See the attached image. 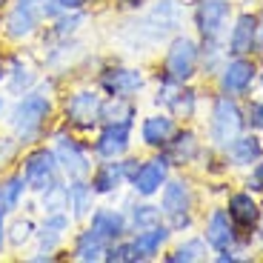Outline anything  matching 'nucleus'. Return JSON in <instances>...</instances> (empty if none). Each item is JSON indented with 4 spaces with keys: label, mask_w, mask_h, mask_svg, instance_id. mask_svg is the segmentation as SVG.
Masks as SVG:
<instances>
[{
    "label": "nucleus",
    "mask_w": 263,
    "mask_h": 263,
    "mask_svg": "<svg viewBox=\"0 0 263 263\" xmlns=\"http://www.w3.org/2000/svg\"><path fill=\"white\" fill-rule=\"evenodd\" d=\"M72 257L74 260H83V263H98V260L106 257V243L100 240V237H95L89 229H83L78 237H74Z\"/></svg>",
    "instance_id": "nucleus-30"
},
{
    "label": "nucleus",
    "mask_w": 263,
    "mask_h": 263,
    "mask_svg": "<svg viewBox=\"0 0 263 263\" xmlns=\"http://www.w3.org/2000/svg\"><path fill=\"white\" fill-rule=\"evenodd\" d=\"M226 212H229L232 223L237 226V232L243 237H252L257 232V226H260L263 220V206L257 203L255 192L249 189H240V192H232L229 197H226Z\"/></svg>",
    "instance_id": "nucleus-13"
},
{
    "label": "nucleus",
    "mask_w": 263,
    "mask_h": 263,
    "mask_svg": "<svg viewBox=\"0 0 263 263\" xmlns=\"http://www.w3.org/2000/svg\"><path fill=\"white\" fill-rule=\"evenodd\" d=\"M135 118H138L135 98L106 95L103 103H100V123H135Z\"/></svg>",
    "instance_id": "nucleus-25"
},
{
    "label": "nucleus",
    "mask_w": 263,
    "mask_h": 263,
    "mask_svg": "<svg viewBox=\"0 0 263 263\" xmlns=\"http://www.w3.org/2000/svg\"><path fill=\"white\" fill-rule=\"evenodd\" d=\"M232 20V0H195L192 6V23L197 29V37L226 40Z\"/></svg>",
    "instance_id": "nucleus-8"
},
{
    "label": "nucleus",
    "mask_w": 263,
    "mask_h": 263,
    "mask_svg": "<svg viewBox=\"0 0 263 263\" xmlns=\"http://www.w3.org/2000/svg\"><path fill=\"white\" fill-rule=\"evenodd\" d=\"M160 195V212H163V220L172 232H183L192 226L195 220V189H192V180L178 175L163 183V189L158 192Z\"/></svg>",
    "instance_id": "nucleus-3"
},
{
    "label": "nucleus",
    "mask_w": 263,
    "mask_h": 263,
    "mask_svg": "<svg viewBox=\"0 0 263 263\" xmlns=\"http://www.w3.org/2000/svg\"><path fill=\"white\" fill-rule=\"evenodd\" d=\"M223 158L229 166L237 169H249L257 160H263V140L257 132H240L235 140L223 149Z\"/></svg>",
    "instance_id": "nucleus-21"
},
{
    "label": "nucleus",
    "mask_w": 263,
    "mask_h": 263,
    "mask_svg": "<svg viewBox=\"0 0 263 263\" xmlns=\"http://www.w3.org/2000/svg\"><path fill=\"white\" fill-rule=\"evenodd\" d=\"M34 83H37V69H34L32 58H26V54H14L12 60H9V69H6V89L9 95H26L29 89H34Z\"/></svg>",
    "instance_id": "nucleus-23"
},
{
    "label": "nucleus",
    "mask_w": 263,
    "mask_h": 263,
    "mask_svg": "<svg viewBox=\"0 0 263 263\" xmlns=\"http://www.w3.org/2000/svg\"><path fill=\"white\" fill-rule=\"evenodd\" d=\"M172 237V229L163 223L152 226V229H143V232H132V263H146V260H155V257L163 252V246L169 243Z\"/></svg>",
    "instance_id": "nucleus-20"
},
{
    "label": "nucleus",
    "mask_w": 263,
    "mask_h": 263,
    "mask_svg": "<svg viewBox=\"0 0 263 263\" xmlns=\"http://www.w3.org/2000/svg\"><path fill=\"white\" fill-rule=\"evenodd\" d=\"M54 115L52 95H46V86L40 89H29L26 95H20L14 106L9 109V126H12L14 138L23 146H32L43 138L49 118Z\"/></svg>",
    "instance_id": "nucleus-1"
},
{
    "label": "nucleus",
    "mask_w": 263,
    "mask_h": 263,
    "mask_svg": "<svg viewBox=\"0 0 263 263\" xmlns=\"http://www.w3.org/2000/svg\"><path fill=\"white\" fill-rule=\"evenodd\" d=\"M126 217H129V232H143V229H152V226L163 223L160 206L149 203V197H146V203H132Z\"/></svg>",
    "instance_id": "nucleus-31"
},
{
    "label": "nucleus",
    "mask_w": 263,
    "mask_h": 263,
    "mask_svg": "<svg viewBox=\"0 0 263 263\" xmlns=\"http://www.w3.org/2000/svg\"><path fill=\"white\" fill-rule=\"evenodd\" d=\"M169 175H172V163L166 160V155L163 152H155L149 160H143L140 163V169H138V175L132 178V192L138 197H155L160 189H163V183L169 180Z\"/></svg>",
    "instance_id": "nucleus-15"
},
{
    "label": "nucleus",
    "mask_w": 263,
    "mask_h": 263,
    "mask_svg": "<svg viewBox=\"0 0 263 263\" xmlns=\"http://www.w3.org/2000/svg\"><path fill=\"white\" fill-rule=\"evenodd\" d=\"M255 34H257V12H237L232 17V26L226 32V54L243 58L255 54Z\"/></svg>",
    "instance_id": "nucleus-17"
},
{
    "label": "nucleus",
    "mask_w": 263,
    "mask_h": 263,
    "mask_svg": "<svg viewBox=\"0 0 263 263\" xmlns=\"http://www.w3.org/2000/svg\"><path fill=\"white\" fill-rule=\"evenodd\" d=\"M34 232H37V226L32 217H14L12 223H6V243L12 249H23L34 237Z\"/></svg>",
    "instance_id": "nucleus-34"
},
{
    "label": "nucleus",
    "mask_w": 263,
    "mask_h": 263,
    "mask_svg": "<svg viewBox=\"0 0 263 263\" xmlns=\"http://www.w3.org/2000/svg\"><path fill=\"white\" fill-rule=\"evenodd\" d=\"M143 86H146V72L140 66H106L98 74V89L103 95L135 98Z\"/></svg>",
    "instance_id": "nucleus-10"
},
{
    "label": "nucleus",
    "mask_w": 263,
    "mask_h": 263,
    "mask_svg": "<svg viewBox=\"0 0 263 263\" xmlns=\"http://www.w3.org/2000/svg\"><path fill=\"white\" fill-rule=\"evenodd\" d=\"M6 69H9V63H6V58L0 54V80H6Z\"/></svg>",
    "instance_id": "nucleus-42"
},
{
    "label": "nucleus",
    "mask_w": 263,
    "mask_h": 263,
    "mask_svg": "<svg viewBox=\"0 0 263 263\" xmlns=\"http://www.w3.org/2000/svg\"><path fill=\"white\" fill-rule=\"evenodd\" d=\"M132 129L135 123H103L98 138L92 143V152L98 160H115L123 158L132 146Z\"/></svg>",
    "instance_id": "nucleus-16"
},
{
    "label": "nucleus",
    "mask_w": 263,
    "mask_h": 263,
    "mask_svg": "<svg viewBox=\"0 0 263 263\" xmlns=\"http://www.w3.org/2000/svg\"><path fill=\"white\" fill-rule=\"evenodd\" d=\"M86 229L109 246V243H115V240H120V237L129 235V217H126L123 209H109V206H103V209H92V215H89V226H86Z\"/></svg>",
    "instance_id": "nucleus-19"
},
{
    "label": "nucleus",
    "mask_w": 263,
    "mask_h": 263,
    "mask_svg": "<svg viewBox=\"0 0 263 263\" xmlns=\"http://www.w3.org/2000/svg\"><path fill=\"white\" fill-rule=\"evenodd\" d=\"M20 149H23V143H20L14 135L12 138H0V169L9 166V163H14L17 155H20Z\"/></svg>",
    "instance_id": "nucleus-36"
},
{
    "label": "nucleus",
    "mask_w": 263,
    "mask_h": 263,
    "mask_svg": "<svg viewBox=\"0 0 263 263\" xmlns=\"http://www.w3.org/2000/svg\"><path fill=\"white\" fill-rule=\"evenodd\" d=\"M83 20H86V12H83V9H72V12H63L60 17H54V20H52L49 37H54V40H69L80 26H83Z\"/></svg>",
    "instance_id": "nucleus-33"
},
{
    "label": "nucleus",
    "mask_w": 263,
    "mask_h": 263,
    "mask_svg": "<svg viewBox=\"0 0 263 263\" xmlns=\"http://www.w3.org/2000/svg\"><path fill=\"white\" fill-rule=\"evenodd\" d=\"M243 112H246V129L260 135L263 132V100H249L243 106Z\"/></svg>",
    "instance_id": "nucleus-37"
},
{
    "label": "nucleus",
    "mask_w": 263,
    "mask_h": 263,
    "mask_svg": "<svg viewBox=\"0 0 263 263\" xmlns=\"http://www.w3.org/2000/svg\"><path fill=\"white\" fill-rule=\"evenodd\" d=\"M226 43L223 40H209L200 37V63H197V74L203 78H215L220 72V66L226 63Z\"/></svg>",
    "instance_id": "nucleus-28"
},
{
    "label": "nucleus",
    "mask_w": 263,
    "mask_h": 263,
    "mask_svg": "<svg viewBox=\"0 0 263 263\" xmlns=\"http://www.w3.org/2000/svg\"><path fill=\"white\" fill-rule=\"evenodd\" d=\"M120 3L129 6V9H140V6H143V0H120Z\"/></svg>",
    "instance_id": "nucleus-43"
},
{
    "label": "nucleus",
    "mask_w": 263,
    "mask_h": 263,
    "mask_svg": "<svg viewBox=\"0 0 263 263\" xmlns=\"http://www.w3.org/2000/svg\"><path fill=\"white\" fill-rule=\"evenodd\" d=\"M209 243H206V237H186V240H180L175 249L166 255V263H200L209 257Z\"/></svg>",
    "instance_id": "nucleus-29"
},
{
    "label": "nucleus",
    "mask_w": 263,
    "mask_h": 263,
    "mask_svg": "<svg viewBox=\"0 0 263 263\" xmlns=\"http://www.w3.org/2000/svg\"><path fill=\"white\" fill-rule=\"evenodd\" d=\"M203 149H206L203 140H200V135H197L192 126H178L175 135L169 138V143H166L160 152L166 155V160L172 163V169H189L192 163L200 160Z\"/></svg>",
    "instance_id": "nucleus-11"
},
{
    "label": "nucleus",
    "mask_w": 263,
    "mask_h": 263,
    "mask_svg": "<svg viewBox=\"0 0 263 263\" xmlns=\"http://www.w3.org/2000/svg\"><path fill=\"white\" fill-rule=\"evenodd\" d=\"M89 183H92V192H95V195H100V197L115 195V192L126 183V175H123V163H120V158L98 163V166H95V172L89 175Z\"/></svg>",
    "instance_id": "nucleus-24"
},
{
    "label": "nucleus",
    "mask_w": 263,
    "mask_h": 263,
    "mask_svg": "<svg viewBox=\"0 0 263 263\" xmlns=\"http://www.w3.org/2000/svg\"><path fill=\"white\" fill-rule=\"evenodd\" d=\"M52 149L58 155V163L66 180H86L92 175V155L69 129L52 132Z\"/></svg>",
    "instance_id": "nucleus-6"
},
{
    "label": "nucleus",
    "mask_w": 263,
    "mask_h": 263,
    "mask_svg": "<svg viewBox=\"0 0 263 263\" xmlns=\"http://www.w3.org/2000/svg\"><path fill=\"white\" fill-rule=\"evenodd\" d=\"M100 103H103V95L100 89L92 86H83V89H74L63 98V123L69 129L78 132H89L100 123Z\"/></svg>",
    "instance_id": "nucleus-7"
},
{
    "label": "nucleus",
    "mask_w": 263,
    "mask_h": 263,
    "mask_svg": "<svg viewBox=\"0 0 263 263\" xmlns=\"http://www.w3.org/2000/svg\"><path fill=\"white\" fill-rule=\"evenodd\" d=\"M37 29H40V6L12 0V9L3 14V23H0L3 37L12 40V43H23V40L34 37Z\"/></svg>",
    "instance_id": "nucleus-12"
},
{
    "label": "nucleus",
    "mask_w": 263,
    "mask_h": 263,
    "mask_svg": "<svg viewBox=\"0 0 263 263\" xmlns=\"http://www.w3.org/2000/svg\"><path fill=\"white\" fill-rule=\"evenodd\" d=\"M257 83H260V89H263V60L257 63Z\"/></svg>",
    "instance_id": "nucleus-44"
},
{
    "label": "nucleus",
    "mask_w": 263,
    "mask_h": 263,
    "mask_svg": "<svg viewBox=\"0 0 263 263\" xmlns=\"http://www.w3.org/2000/svg\"><path fill=\"white\" fill-rule=\"evenodd\" d=\"M29 186H26V178H23V172H12L6 178L0 180V209L12 215V212L20 209L23 203V197H26Z\"/></svg>",
    "instance_id": "nucleus-27"
},
{
    "label": "nucleus",
    "mask_w": 263,
    "mask_h": 263,
    "mask_svg": "<svg viewBox=\"0 0 263 263\" xmlns=\"http://www.w3.org/2000/svg\"><path fill=\"white\" fill-rule=\"evenodd\" d=\"M92 209H95V192L89 178L69 180V215H72V220H89Z\"/></svg>",
    "instance_id": "nucleus-26"
},
{
    "label": "nucleus",
    "mask_w": 263,
    "mask_h": 263,
    "mask_svg": "<svg viewBox=\"0 0 263 263\" xmlns=\"http://www.w3.org/2000/svg\"><path fill=\"white\" fill-rule=\"evenodd\" d=\"M175 129H178V120L172 118L169 112L160 109V112L143 118V123H140V140H143V146L160 152L166 143H169L172 135H175Z\"/></svg>",
    "instance_id": "nucleus-22"
},
{
    "label": "nucleus",
    "mask_w": 263,
    "mask_h": 263,
    "mask_svg": "<svg viewBox=\"0 0 263 263\" xmlns=\"http://www.w3.org/2000/svg\"><path fill=\"white\" fill-rule=\"evenodd\" d=\"M3 109H6V100H3V98H0V112H3Z\"/></svg>",
    "instance_id": "nucleus-46"
},
{
    "label": "nucleus",
    "mask_w": 263,
    "mask_h": 263,
    "mask_svg": "<svg viewBox=\"0 0 263 263\" xmlns=\"http://www.w3.org/2000/svg\"><path fill=\"white\" fill-rule=\"evenodd\" d=\"M217 92L232 95V98H246L252 92V86L257 83V63L252 54L243 58H226V63L220 66V72L215 74Z\"/></svg>",
    "instance_id": "nucleus-9"
},
{
    "label": "nucleus",
    "mask_w": 263,
    "mask_h": 263,
    "mask_svg": "<svg viewBox=\"0 0 263 263\" xmlns=\"http://www.w3.org/2000/svg\"><path fill=\"white\" fill-rule=\"evenodd\" d=\"M246 132V112L240 106V98H232V95L217 92L212 100V112H209V146H215L217 152H223L232 140Z\"/></svg>",
    "instance_id": "nucleus-2"
},
{
    "label": "nucleus",
    "mask_w": 263,
    "mask_h": 263,
    "mask_svg": "<svg viewBox=\"0 0 263 263\" xmlns=\"http://www.w3.org/2000/svg\"><path fill=\"white\" fill-rule=\"evenodd\" d=\"M255 54L263 58V12L257 14V34H255Z\"/></svg>",
    "instance_id": "nucleus-40"
},
{
    "label": "nucleus",
    "mask_w": 263,
    "mask_h": 263,
    "mask_svg": "<svg viewBox=\"0 0 263 263\" xmlns=\"http://www.w3.org/2000/svg\"><path fill=\"white\" fill-rule=\"evenodd\" d=\"M40 209L52 215V212H69V183H58L52 189L40 192Z\"/></svg>",
    "instance_id": "nucleus-35"
},
{
    "label": "nucleus",
    "mask_w": 263,
    "mask_h": 263,
    "mask_svg": "<svg viewBox=\"0 0 263 263\" xmlns=\"http://www.w3.org/2000/svg\"><path fill=\"white\" fill-rule=\"evenodd\" d=\"M197 100H200V98H197V89H192L189 83H183V86H180V92L175 95V100L169 103V109H166V112H169L175 120L189 123V120L197 115Z\"/></svg>",
    "instance_id": "nucleus-32"
},
{
    "label": "nucleus",
    "mask_w": 263,
    "mask_h": 263,
    "mask_svg": "<svg viewBox=\"0 0 263 263\" xmlns=\"http://www.w3.org/2000/svg\"><path fill=\"white\" fill-rule=\"evenodd\" d=\"M23 178H26L29 192L40 195V192L52 189V186L63 183V169L58 163V155H54L52 146H34L23 155Z\"/></svg>",
    "instance_id": "nucleus-5"
},
{
    "label": "nucleus",
    "mask_w": 263,
    "mask_h": 263,
    "mask_svg": "<svg viewBox=\"0 0 263 263\" xmlns=\"http://www.w3.org/2000/svg\"><path fill=\"white\" fill-rule=\"evenodd\" d=\"M203 237H206V243H209L212 252L235 249V246L240 243V232L232 223V217L226 209H212L209 212V217L203 220Z\"/></svg>",
    "instance_id": "nucleus-18"
},
{
    "label": "nucleus",
    "mask_w": 263,
    "mask_h": 263,
    "mask_svg": "<svg viewBox=\"0 0 263 263\" xmlns=\"http://www.w3.org/2000/svg\"><path fill=\"white\" fill-rule=\"evenodd\" d=\"M243 186L255 195H263V160H257L255 166H249V175H246Z\"/></svg>",
    "instance_id": "nucleus-38"
},
{
    "label": "nucleus",
    "mask_w": 263,
    "mask_h": 263,
    "mask_svg": "<svg viewBox=\"0 0 263 263\" xmlns=\"http://www.w3.org/2000/svg\"><path fill=\"white\" fill-rule=\"evenodd\" d=\"M6 246V212L0 209V252Z\"/></svg>",
    "instance_id": "nucleus-41"
},
{
    "label": "nucleus",
    "mask_w": 263,
    "mask_h": 263,
    "mask_svg": "<svg viewBox=\"0 0 263 263\" xmlns=\"http://www.w3.org/2000/svg\"><path fill=\"white\" fill-rule=\"evenodd\" d=\"M120 163H123V175H126V183H132V178L138 175V169H140V163H143V160H140V158H132V155H129V158H126V155H123V158H120Z\"/></svg>",
    "instance_id": "nucleus-39"
},
{
    "label": "nucleus",
    "mask_w": 263,
    "mask_h": 263,
    "mask_svg": "<svg viewBox=\"0 0 263 263\" xmlns=\"http://www.w3.org/2000/svg\"><path fill=\"white\" fill-rule=\"evenodd\" d=\"M17 3H34V6H40L43 0H17Z\"/></svg>",
    "instance_id": "nucleus-45"
},
{
    "label": "nucleus",
    "mask_w": 263,
    "mask_h": 263,
    "mask_svg": "<svg viewBox=\"0 0 263 263\" xmlns=\"http://www.w3.org/2000/svg\"><path fill=\"white\" fill-rule=\"evenodd\" d=\"M197 63H200V40L178 32L166 46L163 72L160 74L178 80V83H192L197 78Z\"/></svg>",
    "instance_id": "nucleus-4"
},
{
    "label": "nucleus",
    "mask_w": 263,
    "mask_h": 263,
    "mask_svg": "<svg viewBox=\"0 0 263 263\" xmlns=\"http://www.w3.org/2000/svg\"><path fill=\"white\" fill-rule=\"evenodd\" d=\"M72 226V215L69 212H52L43 217V223L37 226L34 237H37V252L29 255L26 260H52V255L60 249L66 232Z\"/></svg>",
    "instance_id": "nucleus-14"
}]
</instances>
